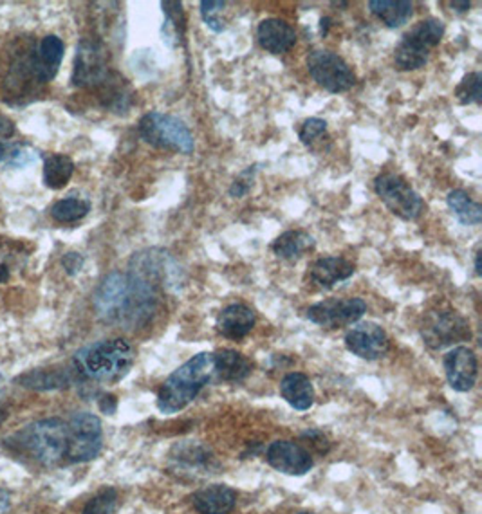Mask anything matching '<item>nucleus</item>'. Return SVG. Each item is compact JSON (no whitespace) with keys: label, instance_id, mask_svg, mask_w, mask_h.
I'll list each match as a JSON object with an SVG mask.
<instances>
[{"label":"nucleus","instance_id":"f257e3e1","mask_svg":"<svg viewBox=\"0 0 482 514\" xmlns=\"http://www.w3.org/2000/svg\"><path fill=\"white\" fill-rule=\"evenodd\" d=\"M94 311L102 322L136 331L157 311L159 289L132 273H111L94 293Z\"/></svg>","mask_w":482,"mask_h":514},{"label":"nucleus","instance_id":"f03ea898","mask_svg":"<svg viewBox=\"0 0 482 514\" xmlns=\"http://www.w3.org/2000/svg\"><path fill=\"white\" fill-rule=\"evenodd\" d=\"M136 361L134 347L121 338L96 341L84 347L75 356V367L80 376L96 383H118Z\"/></svg>","mask_w":482,"mask_h":514},{"label":"nucleus","instance_id":"7ed1b4c3","mask_svg":"<svg viewBox=\"0 0 482 514\" xmlns=\"http://www.w3.org/2000/svg\"><path fill=\"white\" fill-rule=\"evenodd\" d=\"M213 354L201 352L174 370L157 394V408L175 413L186 408L213 377Z\"/></svg>","mask_w":482,"mask_h":514},{"label":"nucleus","instance_id":"20e7f679","mask_svg":"<svg viewBox=\"0 0 482 514\" xmlns=\"http://www.w3.org/2000/svg\"><path fill=\"white\" fill-rule=\"evenodd\" d=\"M139 136L154 148L177 154H192L195 139L190 128L175 116L163 112H148L139 120Z\"/></svg>","mask_w":482,"mask_h":514},{"label":"nucleus","instance_id":"39448f33","mask_svg":"<svg viewBox=\"0 0 482 514\" xmlns=\"http://www.w3.org/2000/svg\"><path fill=\"white\" fill-rule=\"evenodd\" d=\"M444 37V24L439 19H426L417 22L394 51V62L401 71H415L424 67L430 51L439 46Z\"/></svg>","mask_w":482,"mask_h":514},{"label":"nucleus","instance_id":"423d86ee","mask_svg":"<svg viewBox=\"0 0 482 514\" xmlns=\"http://www.w3.org/2000/svg\"><path fill=\"white\" fill-rule=\"evenodd\" d=\"M28 451L44 465H55L67 456L69 426L62 419H44L24 431Z\"/></svg>","mask_w":482,"mask_h":514},{"label":"nucleus","instance_id":"0eeeda50","mask_svg":"<svg viewBox=\"0 0 482 514\" xmlns=\"http://www.w3.org/2000/svg\"><path fill=\"white\" fill-rule=\"evenodd\" d=\"M374 190L381 202L403 220L419 218L426 208L421 195L397 173L378 175L374 179Z\"/></svg>","mask_w":482,"mask_h":514},{"label":"nucleus","instance_id":"6e6552de","mask_svg":"<svg viewBox=\"0 0 482 514\" xmlns=\"http://www.w3.org/2000/svg\"><path fill=\"white\" fill-rule=\"evenodd\" d=\"M308 71L313 80L331 94L347 93L356 84V75L349 64L327 49H315L309 53Z\"/></svg>","mask_w":482,"mask_h":514},{"label":"nucleus","instance_id":"1a4fd4ad","mask_svg":"<svg viewBox=\"0 0 482 514\" xmlns=\"http://www.w3.org/2000/svg\"><path fill=\"white\" fill-rule=\"evenodd\" d=\"M129 273L145 280L147 284L159 289L161 286L172 288L181 282L179 264L163 249H143L134 253L129 264Z\"/></svg>","mask_w":482,"mask_h":514},{"label":"nucleus","instance_id":"9d476101","mask_svg":"<svg viewBox=\"0 0 482 514\" xmlns=\"http://www.w3.org/2000/svg\"><path fill=\"white\" fill-rule=\"evenodd\" d=\"M67 458L75 464L93 460L103 448L102 421L89 412H78L69 421Z\"/></svg>","mask_w":482,"mask_h":514},{"label":"nucleus","instance_id":"9b49d317","mask_svg":"<svg viewBox=\"0 0 482 514\" xmlns=\"http://www.w3.org/2000/svg\"><path fill=\"white\" fill-rule=\"evenodd\" d=\"M421 338L432 350H442L469 340V325L468 320L455 311H433L423 322Z\"/></svg>","mask_w":482,"mask_h":514},{"label":"nucleus","instance_id":"f8f14e48","mask_svg":"<svg viewBox=\"0 0 482 514\" xmlns=\"http://www.w3.org/2000/svg\"><path fill=\"white\" fill-rule=\"evenodd\" d=\"M107 51L105 48L93 39H84L76 48L75 69L71 82L75 87L87 89L96 87L107 82L109 66H107Z\"/></svg>","mask_w":482,"mask_h":514},{"label":"nucleus","instance_id":"ddd939ff","mask_svg":"<svg viewBox=\"0 0 482 514\" xmlns=\"http://www.w3.org/2000/svg\"><path fill=\"white\" fill-rule=\"evenodd\" d=\"M365 313L367 304L362 298H333L311 306L308 309V320L326 329H342L356 323Z\"/></svg>","mask_w":482,"mask_h":514},{"label":"nucleus","instance_id":"4468645a","mask_svg":"<svg viewBox=\"0 0 482 514\" xmlns=\"http://www.w3.org/2000/svg\"><path fill=\"white\" fill-rule=\"evenodd\" d=\"M345 347L354 356L374 361L383 358L390 349V340L383 327L378 323H360L353 327L345 336Z\"/></svg>","mask_w":482,"mask_h":514},{"label":"nucleus","instance_id":"2eb2a0df","mask_svg":"<svg viewBox=\"0 0 482 514\" xmlns=\"http://www.w3.org/2000/svg\"><path fill=\"white\" fill-rule=\"evenodd\" d=\"M442 365L446 379L455 392H469L475 386L478 376V363L471 349L468 347L451 349L444 356Z\"/></svg>","mask_w":482,"mask_h":514},{"label":"nucleus","instance_id":"dca6fc26","mask_svg":"<svg viewBox=\"0 0 482 514\" xmlns=\"http://www.w3.org/2000/svg\"><path fill=\"white\" fill-rule=\"evenodd\" d=\"M266 460L272 467L281 473L302 476L311 471L313 456L311 453L297 442L291 440H277L268 448Z\"/></svg>","mask_w":482,"mask_h":514},{"label":"nucleus","instance_id":"f3484780","mask_svg":"<svg viewBox=\"0 0 482 514\" xmlns=\"http://www.w3.org/2000/svg\"><path fill=\"white\" fill-rule=\"evenodd\" d=\"M64 53L66 46L60 37L48 35L46 39H42L39 49L33 53V71L37 82L46 84L57 76L60 64L64 60Z\"/></svg>","mask_w":482,"mask_h":514},{"label":"nucleus","instance_id":"a211bd4d","mask_svg":"<svg viewBox=\"0 0 482 514\" xmlns=\"http://www.w3.org/2000/svg\"><path fill=\"white\" fill-rule=\"evenodd\" d=\"M257 323V316L254 309L245 304H233L220 311L217 318V331L229 340L246 338Z\"/></svg>","mask_w":482,"mask_h":514},{"label":"nucleus","instance_id":"6ab92c4d","mask_svg":"<svg viewBox=\"0 0 482 514\" xmlns=\"http://www.w3.org/2000/svg\"><path fill=\"white\" fill-rule=\"evenodd\" d=\"M354 264L344 256H324L318 259L309 271L311 282L320 289H333L354 275Z\"/></svg>","mask_w":482,"mask_h":514},{"label":"nucleus","instance_id":"aec40b11","mask_svg":"<svg viewBox=\"0 0 482 514\" xmlns=\"http://www.w3.org/2000/svg\"><path fill=\"white\" fill-rule=\"evenodd\" d=\"M257 39L263 49L272 55H284L297 44L295 30L281 19H266L259 24Z\"/></svg>","mask_w":482,"mask_h":514},{"label":"nucleus","instance_id":"412c9836","mask_svg":"<svg viewBox=\"0 0 482 514\" xmlns=\"http://www.w3.org/2000/svg\"><path fill=\"white\" fill-rule=\"evenodd\" d=\"M237 503V492L222 483L199 489L192 496V505L201 514H229Z\"/></svg>","mask_w":482,"mask_h":514},{"label":"nucleus","instance_id":"4be33fe9","mask_svg":"<svg viewBox=\"0 0 482 514\" xmlns=\"http://www.w3.org/2000/svg\"><path fill=\"white\" fill-rule=\"evenodd\" d=\"M281 394L299 412H306L315 403V388L306 374L291 372L281 381Z\"/></svg>","mask_w":482,"mask_h":514},{"label":"nucleus","instance_id":"5701e85b","mask_svg":"<svg viewBox=\"0 0 482 514\" xmlns=\"http://www.w3.org/2000/svg\"><path fill=\"white\" fill-rule=\"evenodd\" d=\"M213 376H217L219 381L238 383L245 381L252 374V363L237 350H220L213 354Z\"/></svg>","mask_w":482,"mask_h":514},{"label":"nucleus","instance_id":"b1692460","mask_svg":"<svg viewBox=\"0 0 482 514\" xmlns=\"http://www.w3.org/2000/svg\"><path fill=\"white\" fill-rule=\"evenodd\" d=\"M313 247H315V238L302 229L286 231L272 244L273 253L286 262L300 261L302 256Z\"/></svg>","mask_w":482,"mask_h":514},{"label":"nucleus","instance_id":"393cba45","mask_svg":"<svg viewBox=\"0 0 482 514\" xmlns=\"http://www.w3.org/2000/svg\"><path fill=\"white\" fill-rule=\"evenodd\" d=\"M369 10L390 30L405 26L414 15V4L408 0H370Z\"/></svg>","mask_w":482,"mask_h":514},{"label":"nucleus","instance_id":"a878e982","mask_svg":"<svg viewBox=\"0 0 482 514\" xmlns=\"http://www.w3.org/2000/svg\"><path fill=\"white\" fill-rule=\"evenodd\" d=\"M17 383L24 388H31L37 392H51L67 388L71 385V377L66 370L60 368H39L19 376Z\"/></svg>","mask_w":482,"mask_h":514},{"label":"nucleus","instance_id":"bb28decb","mask_svg":"<svg viewBox=\"0 0 482 514\" xmlns=\"http://www.w3.org/2000/svg\"><path fill=\"white\" fill-rule=\"evenodd\" d=\"M163 13H165V24H163V40L172 46H184L186 37V19L183 12L181 3H161Z\"/></svg>","mask_w":482,"mask_h":514},{"label":"nucleus","instance_id":"cd10ccee","mask_svg":"<svg viewBox=\"0 0 482 514\" xmlns=\"http://www.w3.org/2000/svg\"><path fill=\"white\" fill-rule=\"evenodd\" d=\"M75 173V163L64 154H53L44 161V184L51 190H62L67 186Z\"/></svg>","mask_w":482,"mask_h":514},{"label":"nucleus","instance_id":"c85d7f7f","mask_svg":"<svg viewBox=\"0 0 482 514\" xmlns=\"http://www.w3.org/2000/svg\"><path fill=\"white\" fill-rule=\"evenodd\" d=\"M448 208L464 226H478L482 222V206L475 202L466 191L453 190L446 197Z\"/></svg>","mask_w":482,"mask_h":514},{"label":"nucleus","instance_id":"c756f323","mask_svg":"<svg viewBox=\"0 0 482 514\" xmlns=\"http://www.w3.org/2000/svg\"><path fill=\"white\" fill-rule=\"evenodd\" d=\"M170 458L177 464V467H186V469L206 467L211 460L210 451L199 444H193V442L175 446Z\"/></svg>","mask_w":482,"mask_h":514},{"label":"nucleus","instance_id":"7c9ffc66","mask_svg":"<svg viewBox=\"0 0 482 514\" xmlns=\"http://www.w3.org/2000/svg\"><path fill=\"white\" fill-rule=\"evenodd\" d=\"M91 209V204L84 199H76V197H69V199H62L58 202L53 204L51 208V217L57 222L62 224H71L76 220H82Z\"/></svg>","mask_w":482,"mask_h":514},{"label":"nucleus","instance_id":"2f4dec72","mask_svg":"<svg viewBox=\"0 0 482 514\" xmlns=\"http://www.w3.org/2000/svg\"><path fill=\"white\" fill-rule=\"evenodd\" d=\"M480 82H482L480 73H469L460 80V84L455 89V98L459 100L460 105H471V103L478 105L482 102Z\"/></svg>","mask_w":482,"mask_h":514},{"label":"nucleus","instance_id":"473e14b6","mask_svg":"<svg viewBox=\"0 0 482 514\" xmlns=\"http://www.w3.org/2000/svg\"><path fill=\"white\" fill-rule=\"evenodd\" d=\"M33 157V154L30 150H26L22 145L17 143H10L0 139V166H24L26 163H30Z\"/></svg>","mask_w":482,"mask_h":514},{"label":"nucleus","instance_id":"72a5a7b5","mask_svg":"<svg viewBox=\"0 0 482 514\" xmlns=\"http://www.w3.org/2000/svg\"><path fill=\"white\" fill-rule=\"evenodd\" d=\"M118 503V492L114 489H103L94 498H91L82 514H114Z\"/></svg>","mask_w":482,"mask_h":514},{"label":"nucleus","instance_id":"f704fd0d","mask_svg":"<svg viewBox=\"0 0 482 514\" xmlns=\"http://www.w3.org/2000/svg\"><path fill=\"white\" fill-rule=\"evenodd\" d=\"M224 8L226 3H219V0H202L201 3V17L204 24L215 33H222L226 30V22L220 19Z\"/></svg>","mask_w":482,"mask_h":514},{"label":"nucleus","instance_id":"c9c22d12","mask_svg":"<svg viewBox=\"0 0 482 514\" xmlns=\"http://www.w3.org/2000/svg\"><path fill=\"white\" fill-rule=\"evenodd\" d=\"M326 134H327V123L320 118L306 120L299 130V137L306 146H311L315 141L322 139Z\"/></svg>","mask_w":482,"mask_h":514},{"label":"nucleus","instance_id":"e433bc0d","mask_svg":"<svg viewBox=\"0 0 482 514\" xmlns=\"http://www.w3.org/2000/svg\"><path fill=\"white\" fill-rule=\"evenodd\" d=\"M255 172H257L255 166H250V168H246L243 173H240V175L233 181V184H231V188H229V195H231V197H237V199L245 197V195L252 190V186H254Z\"/></svg>","mask_w":482,"mask_h":514},{"label":"nucleus","instance_id":"4c0bfd02","mask_svg":"<svg viewBox=\"0 0 482 514\" xmlns=\"http://www.w3.org/2000/svg\"><path fill=\"white\" fill-rule=\"evenodd\" d=\"M84 256L80 254V253H76V251H71V253H67L64 259H62V266H64V270H66V273L69 275V277H75V275H78L80 271H82V268H84Z\"/></svg>","mask_w":482,"mask_h":514},{"label":"nucleus","instance_id":"58836bf2","mask_svg":"<svg viewBox=\"0 0 482 514\" xmlns=\"http://www.w3.org/2000/svg\"><path fill=\"white\" fill-rule=\"evenodd\" d=\"M98 404H100V410H102L103 413H107V415H112V413L116 412V408H118V401H116V397L111 395V394L102 395Z\"/></svg>","mask_w":482,"mask_h":514},{"label":"nucleus","instance_id":"ea45409f","mask_svg":"<svg viewBox=\"0 0 482 514\" xmlns=\"http://www.w3.org/2000/svg\"><path fill=\"white\" fill-rule=\"evenodd\" d=\"M15 134V125L8 120L0 116V139H8Z\"/></svg>","mask_w":482,"mask_h":514},{"label":"nucleus","instance_id":"a19ab883","mask_svg":"<svg viewBox=\"0 0 482 514\" xmlns=\"http://www.w3.org/2000/svg\"><path fill=\"white\" fill-rule=\"evenodd\" d=\"M469 3H450V8H453L457 13H464L469 10Z\"/></svg>","mask_w":482,"mask_h":514},{"label":"nucleus","instance_id":"79ce46f5","mask_svg":"<svg viewBox=\"0 0 482 514\" xmlns=\"http://www.w3.org/2000/svg\"><path fill=\"white\" fill-rule=\"evenodd\" d=\"M8 280H10V270H8V266L0 264V284H6Z\"/></svg>","mask_w":482,"mask_h":514},{"label":"nucleus","instance_id":"37998d69","mask_svg":"<svg viewBox=\"0 0 482 514\" xmlns=\"http://www.w3.org/2000/svg\"><path fill=\"white\" fill-rule=\"evenodd\" d=\"M475 273L480 277L482 271H480V249L475 253Z\"/></svg>","mask_w":482,"mask_h":514},{"label":"nucleus","instance_id":"c03bdc74","mask_svg":"<svg viewBox=\"0 0 482 514\" xmlns=\"http://www.w3.org/2000/svg\"><path fill=\"white\" fill-rule=\"evenodd\" d=\"M331 22V19H322V22H320V31H322V35H327V30H329V24Z\"/></svg>","mask_w":482,"mask_h":514},{"label":"nucleus","instance_id":"a18cd8bd","mask_svg":"<svg viewBox=\"0 0 482 514\" xmlns=\"http://www.w3.org/2000/svg\"><path fill=\"white\" fill-rule=\"evenodd\" d=\"M299 514H315V512H299Z\"/></svg>","mask_w":482,"mask_h":514}]
</instances>
